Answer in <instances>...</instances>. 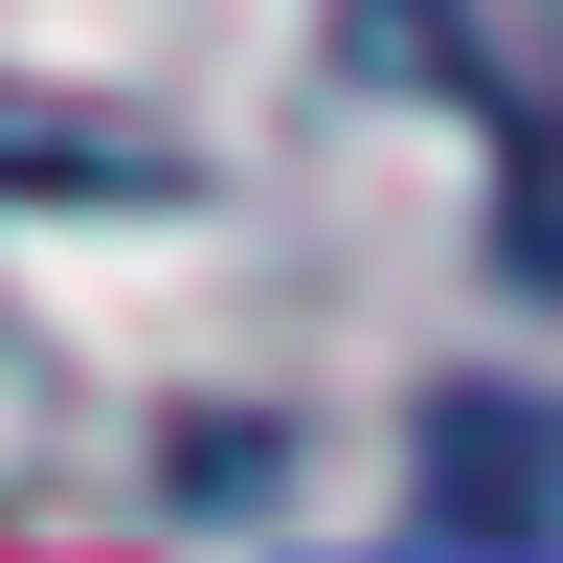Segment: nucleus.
Segmentation results:
<instances>
[{"mask_svg": "<svg viewBox=\"0 0 563 563\" xmlns=\"http://www.w3.org/2000/svg\"><path fill=\"white\" fill-rule=\"evenodd\" d=\"M429 519H451V541H541V519H563V406L451 384V406H429Z\"/></svg>", "mask_w": 563, "mask_h": 563, "instance_id": "1", "label": "nucleus"}, {"mask_svg": "<svg viewBox=\"0 0 563 563\" xmlns=\"http://www.w3.org/2000/svg\"><path fill=\"white\" fill-rule=\"evenodd\" d=\"M180 135L158 113H68V90H0V203H180Z\"/></svg>", "mask_w": 563, "mask_h": 563, "instance_id": "2", "label": "nucleus"}]
</instances>
